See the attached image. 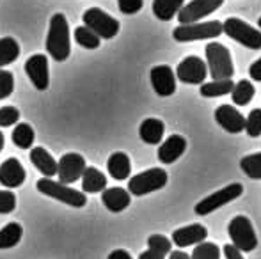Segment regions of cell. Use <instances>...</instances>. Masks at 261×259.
Instances as JSON below:
<instances>
[{
  "label": "cell",
  "instance_id": "obj_1",
  "mask_svg": "<svg viewBox=\"0 0 261 259\" xmlns=\"http://www.w3.org/2000/svg\"><path fill=\"white\" fill-rule=\"evenodd\" d=\"M46 52L57 63H62L71 53V41H69V25L64 14L57 13L50 18V28L46 36Z\"/></svg>",
  "mask_w": 261,
  "mask_h": 259
},
{
  "label": "cell",
  "instance_id": "obj_2",
  "mask_svg": "<svg viewBox=\"0 0 261 259\" xmlns=\"http://www.w3.org/2000/svg\"><path fill=\"white\" fill-rule=\"evenodd\" d=\"M206 53L208 71L213 80H231L234 75V64L231 59V52L224 45L212 41L204 48Z\"/></svg>",
  "mask_w": 261,
  "mask_h": 259
},
{
  "label": "cell",
  "instance_id": "obj_3",
  "mask_svg": "<svg viewBox=\"0 0 261 259\" xmlns=\"http://www.w3.org/2000/svg\"><path fill=\"white\" fill-rule=\"evenodd\" d=\"M222 34V23L217 20L197 21V23L179 25L172 31V38L178 43L203 41V39H215Z\"/></svg>",
  "mask_w": 261,
  "mask_h": 259
},
{
  "label": "cell",
  "instance_id": "obj_4",
  "mask_svg": "<svg viewBox=\"0 0 261 259\" xmlns=\"http://www.w3.org/2000/svg\"><path fill=\"white\" fill-rule=\"evenodd\" d=\"M36 187H38V190L41 192L43 195H48L55 200H61V203L68 204V206L84 208L87 204V197L84 192L69 188L68 185L54 181L52 178H41V180H38Z\"/></svg>",
  "mask_w": 261,
  "mask_h": 259
},
{
  "label": "cell",
  "instance_id": "obj_5",
  "mask_svg": "<svg viewBox=\"0 0 261 259\" xmlns=\"http://www.w3.org/2000/svg\"><path fill=\"white\" fill-rule=\"evenodd\" d=\"M227 233H229L231 245L237 247L240 252H252L258 247V236L254 233L251 220L244 215H238L227 225Z\"/></svg>",
  "mask_w": 261,
  "mask_h": 259
},
{
  "label": "cell",
  "instance_id": "obj_6",
  "mask_svg": "<svg viewBox=\"0 0 261 259\" xmlns=\"http://www.w3.org/2000/svg\"><path fill=\"white\" fill-rule=\"evenodd\" d=\"M167 172L164 169H158V167H153V169H148L144 172L137 174V176L130 178V183H128V194L135 195V197H142L146 194H151V192H156L160 188H164L167 185Z\"/></svg>",
  "mask_w": 261,
  "mask_h": 259
},
{
  "label": "cell",
  "instance_id": "obj_7",
  "mask_svg": "<svg viewBox=\"0 0 261 259\" xmlns=\"http://www.w3.org/2000/svg\"><path fill=\"white\" fill-rule=\"evenodd\" d=\"M222 32L240 45H244L245 48L261 50V31L251 27L240 18H227L222 23Z\"/></svg>",
  "mask_w": 261,
  "mask_h": 259
},
{
  "label": "cell",
  "instance_id": "obj_8",
  "mask_svg": "<svg viewBox=\"0 0 261 259\" xmlns=\"http://www.w3.org/2000/svg\"><path fill=\"white\" fill-rule=\"evenodd\" d=\"M84 25L94 32L100 39H112L119 32V21L100 7H91L82 16Z\"/></svg>",
  "mask_w": 261,
  "mask_h": 259
},
{
  "label": "cell",
  "instance_id": "obj_9",
  "mask_svg": "<svg viewBox=\"0 0 261 259\" xmlns=\"http://www.w3.org/2000/svg\"><path fill=\"white\" fill-rule=\"evenodd\" d=\"M242 194H244V187H242L240 183H231V185H227V187H224L222 190L213 192L212 195L199 200V203L196 204V213L201 215V217H204V215H208V213H213V211L219 210V208L229 204L231 200L238 199Z\"/></svg>",
  "mask_w": 261,
  "mask_h": 259
},
{
  "label": "cell",
  "instance_id": "obj_10",
  "mask_svg": "<svg viewBox=\"0 0 261 259\" xmlns=\"http://www.w3.org/2000/svg\"><path fill=\"white\" fill-rule=\"evenodd\" d=\"M224 0H192L187 6H183L179 9V13L176 14L179 20V25L187 23H197L203 18H206L208 14L215 13L220 6H222Z\"/></svg>",
  "mask_w": 261,
  "mask_h": 259
},
{
  "label": "cell",
  "instance_id": "obj_11",
  "mask_svg": "<svg viewBox=\"0 0 261 259\" xmlns=\"http://www.w3.org/2000/svg\"><path fill=\"white\" fill-rule=\"evenodd\" d=\"M208 75L206 63L196 55H189L178 64L176 68V76L179 82L189 83V85H197V83H204Z\"/></svg>",
  "mask_w": 261,
  "mask_h": 259
},
{
  "label": "cell",
  "instance_id": "obj_12",
  "mask_svg": "<svg viewBox=\"0 0 261 259\" xmlns=\"http://www.w3.org/2000/svg\"><path fill=\"white\" fill-rule=\"evenodd\" d=\"M86 167V160L79 153H66V155H62V158L57 163L59 183L68 185L79 181L82 178Z\"/></svg>",
  "mask_w": 261,
  "mask_h": 259
},
{
  "label": "cell",
  "instance_id": "obj_13",
  "mask_svg": "<svg viewBox=\"0 0 261 259\" xmlns=\"http://www.w3.org/2000/svg\"><path fill=\"white\" fill-rule=\"evenodd\" d=\"M25 73L31 78V82L34 83V87L38 91H45L50 85V76H48V59L43 53H36L31 55V59H27L25 63Z\"/></svg>",
  "mask_w": 261,
  "mask_h": 259
},
{
  "label": "cell",
  "instance_id": "obj_14",
  "mask_svg": "<svg viewBox=\"0 0 261 259\" xmlns=\"http://www.w3.org/2000/svg\"><path fill=\"white\" fill-rule=\"evenodd\" d=\"M151 78V85L155 89V93L162 98H167L171 94H174L176 91V75L167 64L155 66L149 73Z\"/></svg>",
  "mask_w": 261,
  "mask_h": 259
},
{
  "label": "cell",
  "instance_id": "obj_15",
  "mask_svg": "<svg viewBox=\"0 0 261 259\" xmlns=\"http://www.w3.org/2000/svg\"><path fill=\"white\" fill-rule=\"evenodd\" d=\"M215 121L227 133H240L245 130V118L233 105H220L215 110Z\"/></svg>",
  "mask_w": 261,
  "mask_h": 259
},
{
  "label": "cell",
  "instance_id": "obj_16",
  "mask_svg": "<svg viewBox=\"0 0 261 259\" xmlns=\"http://www.w3.org/2000/svg\"><path fill=\"white\" fill-rule=\"evenodd\" d=\"M208 231L203 224H192V225H185V227H179L172 233L171 242L176 247L183 249V247H190V245H199V243L206 242Z\"/></svg>",
  "mask_w": 261,
  "mask_h": 259
},
{
  "label": "cell",
  "instance_id": "obj_17",
  "mask_svg": "<svg viewBox=\"0 0 261 259\" xmlns=\"http://www.w3.org/2000/svg\"><path fill=\"white\" fill-rule=\"evenodd\" d=\"M25 178V169L16 158H9L0 165V183L7 188H18L23 185Z\"/></svg>",
  "mask_w": 261,
  "mask_h": 259
},
{
  "label": "cell",
  "instance_id": "obj_18",
  "mask_svg": "<svg viewBox=\"0 0 261 259\" xmlns=\"http://www.w3.org/2000/svg\"><path fill=\"white\" fill-rule=\"evenodd\" d=\"M185 149H187L185 138L181 135H171L158 148V160L162 163H165V165H171V163H174L185 153Z\"/></svg>",
  "mask_w": 261,
  "mask_h": 259
},
{
  "label": "cell",
  "instance_id": "obj_19",
  "mask_svg": "<svg viewBox=\"0 0 261 259\" xmlns=\"http://www.w3.org/2000/svg\"><path fill=\"white\" fill-rule=\"evenodd\" d=\"M101 200H103L105 208L112 213H121L130 206L132 197L128 194V190L121 187H114V188H105L103 194H101Z\"/></svg>",
  "mask_w": 261,
  "mask_h": 259
},
{
  "label": "cell",
  "instance_id": "obj_20",
  "mask_svg": "<svg viewBox=\"0 0 261 259\" xmlns=\"http://www.w3.org/2000/svg\"><path fill=\"white\" fill-rule=\"evenodd\" d=\"M31 162L43 174V178H52L57 174V162H55V158L45 148H32Z\"/></svg>",
  "mask_w": 261,
  "mask_h": 259
},
{
  "label": "cell",
  "instance_id": "obj_21",
  "mask_svg": "<svg viewBox=\"0 0 261 259\" xmlns=\"http://www.w3.org/2000/svg\"><path fill=\"white\" fill-rule=\"evenodd\" d=\"M164 131H165V125L156 118H148L141 123L139 126V135L141 138L146 142V144H160V140L164 138Z\"/></svg>",
  "mask_w": 261,
  "mask_h": 259
},
{
  "label": "cell",
  "instance_id": "obj_22",
  "mask_svg": "<svg viewBox=\"0 0 261 259\" xmlns=\"http://www.w3.org/2000/svg\"><path fill=\"white\" fill-rule=\"evenodd\" d=\"M82 190L84 194H98L107 188V178L96 167H86L82 174Z\"/></svg>",
  "mask_w": 261,
  "mask_h": 259
},
{
  "label": "cell",
  "instance_id": "obj_23",
  "mask_svg": "<svg viewBox=\"0 0 261 259\" xmlns=\"http://www.w3.org/2000/svg\"><path fill=\"white\" fill-rule=\"evenodd\" d=\"M107 169H109V174L114 180L117 181L126 180L132 170L130 158H128L126 153H114V155H110L109 162H107Z\"/></svg>",
  "mask_w": 261,
  "mask_h": 259
},
{
  "label": "cell",
  "instance_id": "obj_24",
  "mask_svg": "<svg viewBox=\"0 0 261 259\" xmlns=\"http://www.w3.org/2000/svg\"><path fill=\"white\" fill-rule=\"evenodd\" d=\"M183 4L185 0H153V14L162 21H171L179 13Z\"/></svg>",
  "mask_w": 261,
  "mask_h": 259
},
{
  "label": "cell",
  "instance_id": "obj_25",
  "mask_svg": "<svg viewBox=\"0 0 261 259\" xmlns=\"http://www.w3.org/2000/svg\"><path fill=\"white\" fill-rule=\"evenodd\" d=\"M23 236V227L18 222H9L0 229V250L2 249H13L20 243Z\"/></svg>",
  "mask_w": 261,
  "mask_h": 259
},
{
  "label": "cell",
  "instance_id": "obj_26",
  "mask_svg": "<svg viewBox=\"0 0 261 259\" xmlns=\"http://www.w3.org/2000/svg\"><path fill=\"white\" fill-rule=\"evenodd\" d=\"M234 87L233 80H212L208 83H201V96L203 98H219L224 94H231Z\"/></svg>",
  "mask_w": 261,
  "mask_h": 259
},
{
  "label": "cell",
  "instance_id": "obj_27",
  "mask_svg": "<svg viewBox=\"0 0 261 259\" xmlns=\"http://www.w3.org/2000/svg\"><path fill=\"white\" fill-rule=\"evenodd\" d=\"M256 89L249 80H240L238 83H234L233 91H231V100L237 107H245L249 105V101L254 98Z\"/></svg>",
  "mask_w": 261,
  "mask_h": 259
},
{
  "label": "cell",
  "instance_id": "obj_28",
  "mask_svg": "<svg viewBox=\"0 0 261 259\" xmlns=\"http://www.w3.org/2000/svg\"><path fill=\"white\" fill-rule=\"evenodd\" d=\"M11 138H13V144L16 146V148L31 149V146L34 144L36 133H34V130H32L31 125H27V123H20V125H16V128L13 130Z\"/></svg>",
  "mask_w": 261,
  "mask_h": 259
},
{
  "label": "cell",
  "instance_id": "obj_29",
  "mask_svg": "<svg viewBox=\"0 0 261 259\" xmlns=\"http://www.w3.org/2000/svg\"><path fill=\"white\" fill-rule=\"evenodd\" d=\"M20 57V45L13 38L0 39V68L7 64H13Z\"/></svg>",
  "mask_w": 261,
  "mask_h": 259
},
{
  "label": "cell",
  "instance_id": "obj_30",
  "mask_svg": "<svg viewBox=\"0 0 261 259\" xmlns=\"http://www.w3.org/2000/svg\"><path fill=\"white\" fill-rule=\"evenodd\" d=\"M240 169L251 180H261V151L254 155H247L240 160Z\"/></svg>",
  "mask_w": 261,
  "mask_h": 259
},
{
  "label": "cell",
  "instance_id": "obj_31",
  "mask_svg": "<svg viewBox=\"0 0 261 259\" xmlns=\"http://www.w3.org/2000/svg\"><path fill=\"white\" fill-rule=\"evenodd\" d=\"M75 41L79 43L80 46L87 48V50H96L98 46H100L101 39L98 38V36L94 34L91 28L79 27V28H75Z\"/></svg>",
  "mask_w": 261,
  "mask_h": 259
},
{
  "label": "cell",
  "instance_id": "obj_32",
  "mask_svg": "<svg viewBox=\"0 0 261 259\" xmlns=\"http://www.w3.org/2000/svg\"><path fill=\"white\" fill-rule=\"evenodd\" d=\"M190 259H220V249L212 242H203L194 247Z\"/></svg>",
  "mask_w": 261,
  "mask_h": 259
},
{
  "label": "cell",
  "instance_id": "obj_33",
  "mask_svg": "<svg viewBox=\"0 0 261 259\" xmlns=\"http://www.w3.org/2000/svg\"><path fill=\"white\" fill-rule=\"evenodd\" d=\"M148 247L151 250H155V252L162 254V256H165V254H171L172 242L169 238H165L164 235H151L148 238Z\"/></svg>",
  "mask_w": 261,
  "mask_h": 259
},
{
  "label": "cell",
  "instance_id": "obj_34",
  "mask_svg": "<svg viewBox=\"0 0 261 259\" xmlns=\"http://www.w3.org/2000/svg\"><path fill=\"white\" fill-rule=\"evenodd\" d=\"M245 131L249 137L256 138L261 135V108H252L245 119Z\"/></svg>",
  "mask_w": 261,
  "mask_h": 259
},
{
  "label": "cell",
  "instance_id": "obj_35",
  "mask_svg": "<svg viewBox=\"0 0 261 259\" xmlns=\"http://www.w3.org/2000/svg\"><path fill=\"white\" fill-rule=\"evenodd\" d=\"M14 91V76L11 71L0 69V100L9 98Z\"/></svg>",
  "mask_w": 261,
  "mask_h": 259
},
{
  "label": "cell",
  "instance_id": "obj_36",
  "mask_svg": "<svg viewBox=\"0 0 261 259\" xmlns=\"http://www.w3.org/2000/svg\"><path fill=\"white\" fill-rule=\"evenodd\" d=\"M20 119V110L16 107H2L0 108V126H13Z\"/></svg>",
  "mask_w": 261,
  "mask_h": 259
},
{
  "label": "cell",
  "instance_id": "obj_37",
  "mask_svg": "<svg viewBox=\"0 0 261 259\" xmlns=\"http://www.w3.org/2000/svg\"><path fill=\"white\" fill-rule=\"evenodd\" d=\"M16 208V195L11 190H0V215L13 213Z\"/></svg>",
  "mask_w": 261,
  "mask_h": 259
},
{
  "label": "cell",
  "instance_id": "obj_38",
  "mask_svg": "<svg viewBox=\"0 0 261 259\" xmlns=\"http://www.w3.org/2000/svg\"><path fill=\"white\" fill-rule=\"evenodd\" d=\"M117 6L119 11L124 14H135L142 9L144 6V0H117Z\"/></svg>",
  "mask_w": 261,
  "mask_h": 259
},
{
  "label": "cell",
  "instance_id": "obj_39",
  "mask_svg": "<svg viewBox=\"0 0 261 259\" xmlns=\"http://www.w3.org/2000/svg\"><path fill=\"white\" fill-rule=\"evenodd\" d=\"M224 256H226V259H244V256H242V252L237 249L234 245H224Z\"/></svg>",
  "mask_w": 261,
  "mask_h": 259
},
{
  "label": "cell",
  "instance_id": "obj_40",
  "mask_svg": "<svg viewBox=\"0 0 261 259\" xmlns=\"http://www.w3.org/2000/svg\"><path fill=\"white\" fill-rule=\"evenodd\" d=\"M249 75H251L252 80L261 82V59H258L256 63L251 64V68H249Z\"/></svg>",
  "mask_w": 261,
  "mask_h": 259
},
{
  "label": "cell",
  "instance_id": "obj_41",
  "mask_svg": "<svg viewBox=\"0 0 261 259\" xmlns=\"http://www.w3.org/2000/svg\"><path fill=\"white\" fill-rule=\"evenodd\" d=\"M107 259H132V256H130V252H126L124 249H116L109 254Z\"/></svg>",
  "mask_w": 261,
  "mask_h": 259
},
{
  "label": "cell",
  "instance_id": "obj_42",
  "mask_svg": "<svg viewBox=\"0 0 261 259\" xmlns=\"http://www.w3.org/2000/svg\"><path fill=\"white\" fill-rule=\"evenodd\" d=\"M139 259H165V256H162V254L155 252V250L148 249V250H144L141 256H139Z\"/></svg>",
  "mask_w": 261,
  "mask_h": 259
},
{
  "label": "cell",
  "instance_id": "obj_43",
  "mask_svg": "<svg viewBox=\"0 0 261 259\" xmlns=\"http://www.w3.org/2000/svg\"><path fill=\"white\" fill-rule=\"evenodd\" d=\"M169 259H190V256L187 252H183V250H171Z\"/></svg>",
  "mask_w": 261,
  "mask_h": 259
},
{
  "label": "cell",
  "instance_id": "obj_44",
  "mask_svg": "<svg viewBox=\"0 0 261 259\" xmlns=\"http://www.w3.org/2000/svg\"><path fill=\"white\" fill-rule=\"evenodd\" d=\"M4 149V135H2V131H0V151Z\"/></svg>",
  "mask_w": 261,
  "mask_h": 259
},
{
  "label": "cell",
  "instance_id": "obj_45",
  "mask_svg": "<svg viewBox=\"0 0 261 259\" xmlns=\"http://www.w3.org/2000/svg\"><path fill=\"white\" fill-rule=\"evenodd\" d=\"M258 27L261 28V16H259V20H258Z\"/></svg>",
  "mask_w": 261,
  "mask_h": 259
}]
</instances>
